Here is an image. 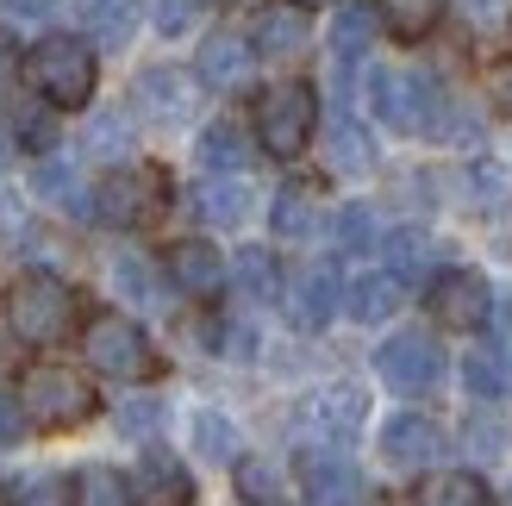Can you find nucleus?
Returning <instances> with one entry per match:
<instances>
[{
	"mask_svg": "<svg viewBox=\"0 0 512 506\" xmlns=\"http://www.w3.org/2000/svg\"><path fill=\"white\" fill-rule=\"evenodd\" d=\"M225 275H232V263H225L207 238H182V244H169V282L182 288V294L213 300V294L225 288Z\"/></svg>",
	"mask_w": 512,
	"mask_h": 506,
	"instance_id": "obj_13",
	"label": "nucleus"
},
{
	"mask_svg": "<svg viewBox=\"0 0 512 506\" xmlns=\"http://www.w3.org/2000/svg\"><path fill=\"white\" fill-rule=\"evenodd\" d=\"M25 75H32V88L44 94V107H88L94 100V44L88 38H69V32H50L32 44V57H25Z\"/></svg>",
	"mask_w": 512,
	"mask_h": 506,
	"instance_id": "obj_1",
	"label": "nucleus"
},
{
	"mask_svg": "<svg viewBox=\"0 0 512 506\" xmlns=\"http://www.w3.org/2000/svg\"><path fill=\"white\" fill-rule=\"evenodd\" d=\"M138 0H82V32L94 50H125L138 38Z\"/></svg>",
	"mask_w": 512,
	"mask_h": 506,
	"instance_id": "obj_17",
	"label": "nucleus"
},
{
	"mask_svg": "<svg viewBox=\"0 0 512 506\" xmlns=\"http://www.w3.org/2000/svg\"><path fill=\"white\" fill-rule=\"evenodd\" d=\"M194 207L207 225H244L250 219V188L238 182V175H213V182L194 188Z\"/></svg>",
	"mask_w": 512,
	"mask_h": 506,
	"instance_id": "obj_19",
	"label": "nucleus"
},
{
	"mask_svg": "<svg viewBox=\"0 0 512 506\" xmlns=\"http://www.w3.org/2000/svg\"><path fill=\"white\" fill-rule=\"evenodd\" d=\"M0 232H7L13 244H25V232H32V225H25V213H19V200L0 188Z\"/></svg>",
	"mask_w": 512,
	"mask_h": 506,
	"instance_id": "obj_45",
	"label": "nucleus"
},
{
	"mask_svg": "<svg viewBox=\"0 0 512 506\" xmlns=\"http://www.w3.org/2000/svg\"><path fill=\"white\" fill-rule=\"evenodd\" d=\"M132 144H138L132 113H94L88 132H82V150H88L94 163H125V157H132Z\"/></svg>",
	"mask_w": 512,
	"mask_h": 506,
	"instance_id": "obj_21",
	"label": "nucleus"
},
{
	"mask_svg": "<svg viewBox=\"0 0 512 506\" xmlns=\"http://www.w3.org/2000/svg\"><path fill=\"white\" fill-rule=\"evenodd\" d=\"M75 325V294L50 269H25L7 288V332L19 344H63Z\"/></svg>",
	"mask_w": 512,
	"mask_h": 506,
	"instance_id": "obj_2",
	"label": "nucleus"
},
{
	"mask_svg": "<svg viewBox=\"0 0 512 506\" xmlns=\"http://www.w3.org/2000/svg\"><path fill=\"white\" fill-rule=\"evenodd\" d=\"M132 506H194V475L182 469V457L150 450L132 469Z\"/></svg>",
	"mask_w": 512,
	"mask_h": 506,
	"instance_id": "obj_14",
	"label": "nucleus"
},
{
	"mask_svg": "<svg viewBox=\"0 0 512 506\" xmlns=\"http://www.w3.org/2000/svg\"><path fill=\"white\" fill-rule=\"evenodd\" d=\"M375 13H381V25H388L400 44H419L431 25L444 19V0H381Z\"/></svg>",
	"mask_w": 512,
	"mask_h": 506,
	"instance_id": "obj_24",
	"label": "nucleus"
},
{
	"mask_svg": "<svg viewBox=\"0 0 512 506\" xmlns=\"http://www.w3.org/2000/svg\"><path fill=\"white\" fill-rule=\"evenodd\" d=\"M32 188L44 194V200H57V207H69V213H88L94 200L82 194V182H75V163H63V157H44L38 169H32Z\"/></svg>",
	"mask_w": 512,
	"mask_h": 506,
	"instance_id": "obj_29",
	"label": "nucleus"
},
{
	"mask_svg": "<svg viewBox=\"0 0 512 506\" xmlns=\"http://www.w3.org/2000/svg\"><path fill=\"white\" fill-rule=\"evenodd\" d=\"M300 488H306V506H363V475L350 469L344 450H306Z\"/></svg>",
	"mask_w": 512,
	"mask_h": 506,
	"instance_id": "obj_11",
	"label": "nucleus"
},
{
	"mask_svg": "<svg viewBox=\"0 0 512 506\" xmlns=\"http://www.w3.org/2000/svg\"><path fill=\"white\" fill-rule=\"evenodd\" d=\"M75 506H132V475H119L107 463H88L75 475Z\"/></svg>",
	"mask_w": 512,
	"mask_h": 506,
	"instance_id": "obj_28",
	"label": "nucleus"
},
{
	"mask_svg": "<svg viewBox=\"0 0 512 506\" xmlns=\"http://www.w3.org/2000/svg\"><path fill=\"white\" fill-rule=\"evenodd\" d=\"M331 232H338V250H369L375 244V213L369 207H338L331 213Z\"/></svg>",
	"mask_w": 512,
	"mask_h": 506,
	"instance_id": "obj_37",
	"label": "nucleus"
},
{
	"mask_svg": "<svg viewBox=\"0 0 512 506\" xmlns=\"http://www.w3.org/2000/svg\"><path fill=\"white\" fill-rule=\"evenodd\" d=\"M132 107L150 125H188L200 113V75L188 82L182 69H144L138 82H132Z\"/></svg>",
	"mask_w": 512,
	"mask_h": 506,
	"instance_id": "obj_10",
	"label": "nucleus"
},
{
	"mask_svg": "<svg viewBox=\"0 0 512 506\" xmlns=\"http://www.w3.org/2000/svg\"><path fill=\"white\" fill-rule=\"evenodd\" d=\"M113 288L125 294V300H138V307H157V275H150V263L138 257V250H119L113 257Z\"/></svg>",
	"mask_w": 512,
	"mask_h": 506,
	"instance_id": "obj_33",
	"label": "nucleus"
},
{
	"mask_svg": "<svg viewBox=\"0 0 512 506\" xmlns=\"http://www.w3.org/2000/svg\"><path fill=\"white\" fill-rule=\"evenodd\" d=\"M463 388H469L475 400H500V394L512 388V357H506L500 344L469 350V357H463Z\"/></svg>",
	"mask_w": 512,
	"mask_h": 506,
	"instance_id": "obj_22",
	"label": "nucleus"
},
{
	"mask_svg": "<svg viewBox=\"0 0 512 506\" xmlns=\"http://www.w3.org/2000/svg\"><path fill=\"white\" fill-rule=\"evenodd\" d=\"M481 94H488L494 113H512V57H500V63L481 69Z\"/></svg>",
	"mask_w": 512,
	"mask_h": 506,
	"instance_id": "obj_40",
	"label": "nucleus"
},
{
	"mask_svg": "<svg viewBox=\"0 0 512 506\" xmlns=\"http://www.w3.org/2000/svg\"><path fill=\"white\" fill-rule=\"evenodd\" d=\"M388 269L400 275V282H413L419 269H431V238L425 232H394L388 238Z\"/></svg>",
	"mask_w": 512,
	"mask_h": 506,
	"instance_id": "obj_36",
	"label": "nucleus"
},
{
	"mask_svg": "<svg viewBox=\"0 0 512 506\" xmlns=\"http://www.w3.org/2000/svg\"><path fill=\"white\" fill-rule=\"evenodd\" d=\"M82 350H88V369L113 375V382H144V375H157V350H150V338L125 313H94L88 332H82Z\"/></svg>",
	"mask_w": 512,
	"mask_h": 506,
	"instance_id": "obj_6",
	"label": "nucleus"
},
{
	"mask_svg": "<svg viewBox=\"0 0 512 506\" xmlns=\"http://www.w3.org/2000/svg\"><path fill=\"white\" fill-rule=\"evenodd\" d=\"M288 313H294V325H306V332H319V325L338 313V269H306L300 282L288 288Z\"/></svg>",
	"mask_w": 512,
	"mask_h": 506,
	"instance_id": "obj_18",
	"label": "nucleus"
},
{
	"mask_svg": "<svg viewBox=\"0 0 512 506\" xmlns=\"http://www.w3.org/2000/svg\"><path fill=\"white\" fill-rule=\"evenodd\" d=\"M0 13H7L13 25H44L50 13H57V0H0Z\"/></svg>",
	"mask_w": 512,
	"mask_h": 506,
	"instance_id": "obj_43",
	"label": "nucleus"
},
{
	"mask_svg": "<svg viewBox=\"0 0 512 506\" xmlns=\"http://www.w3.org/2000/svg\"><path fill=\"white\" fill-rule=\"evenodd\" d=\"M13 506H75V482H63V475H32Z\"/></svg>",
	"mask_w": 512,
	"mask_h": 506,
	"instance_id": "obj_38",
	"label": "nucleus"
},
{
	"mask_svg": "<svg viewBox=\"0 0 512 506\" xmlns=\"http://www.w3.org/2000/svg\"><path fill=\"white\" fill-rule=\"evenodd\" d=\"M375 375H381V388L400 394V400H413V394H431L444 382V350L419 338V332H400L375 350Z\"/></svg>",
	"mask_w": 512,
	"mask_h": 506,
	"instance_id": "obj_7",
	"label": "nucleus"
},
{
	"mask_svg": "<svg viewBox=\"0 0 512 506\" xmlns=\"http://www.w3.org/2000/svg\"><path fill=\"white\" fill-rule=\"evenodd\" d=\"M400 300H406V282H400L394 269H363V275H350V282H344V307H350V319H363V325L394 319Z\"/></svg>",
	"mask_w": 512,
	"mask_h": 506,
	"instance_id": "obj_16",
	"label": "nucleus"
},
{
	"mask_svg": "<svg viewBox=\"0 0 512 506\" xmlns=\"http://www.w3.org/2000/svg\"><path fill=\"white\" fill-rule=\"evenodd\" d=\"M256 50L263 57H300L306 50V13L300 7H275L256 19Z\"/></svg>",
	"mask_w": 512,
	"mask_h": 506,
	"instance_id": "obj_23",
	"label": "nucleus"
},
{
	"mask_svg": "<svg viewBox=\"0 0 512 506\" xmlns=\"http://www.w3.org/2000/svg\"><path fill=\"white\" fill-rule=\"evenodd\" d=\"M0 506H7V488H0Z\"/></svg>",
	"mask_w": 512,
	"mask_h": 506,
	"instance_id": "obj_50",
	"label": "nucleus"
},
{
	"mask_svg": "<svg viewBox=\"0 0 512 506\" xmlns=\"http://www.w3.org/2000/svg\"><path fill=\"white\" fill-rule=\"evenodd\" d=\"M163 200H169V175L138 163V169H113L107 182H100L94 207L107 213L113 225H150V219L163 213Z\"/></svg>",
	"mask_w": 512,
	"mask_h": 506,
	"instance_id": "obj_9",
	"label": "nucleus"
},
{
	"mask_svg": "<svg viewBox=\"0 0 512 506\" xmlns=\"http://www.w3.org/2000/svg\"><path fill=\"white\" fill-rule=\"evenodd\" d=\"M375 19H381V13L369 7V0H350V7L331 19V50H338L344 63H356V57L369 50V38H375Z\"/></svg>",
	"mask_w": 512,
	"mask_h": 506,
	"instance_id": "obj_26",
	"label": "nucleus"
},
{
	"mask_svg": "<svg viewBox=\"0 0 512 506\" xmlns=\"http://www.w3.org/2000/svg\"><path fill=\"white\" fill-rule=\"evenodd\" d=\"M194 157H200V169H207V175H244L250 144H244L238 125H225V119H219V125H207V132H200Z\"/></svg>",
	"mask_w": 512,
	"mask_h": 506,
	"instance_id": "obj_20",
	"label": "nucleus"
},
{
	"mask_svg": "<svg viewBox=\"0 0 512 506\" xmlns=\"http://www.w3.org/2000/svg\"><path fill=\"white\" fill-rule=\"evenodd\" d=\"M288 7H325V0H288Z\"/></svg>",
	"mask_w": 512,
	"mask_h": 506,
	"instance_id": "obj_48",
	"label": "nucleus"
},
{
	"mask_svg": "<svg viewBox=\"0 0 512 506\" xmlns=\"http://www.w3.org/2000/svg\"><path fill=\"white\" fill-rule=\"evenodd\" d=\"M463 7H469V13H475L481 25H494V19L506 13V0H463Z\"/></svg>",
	"mask_w": 512,
	"mask_h": 506,
	"instance_id": "obj_46",
	"label": "nucleus"
},
{
	"mask_svg": "<svg viewBox=\"0 0 512 506\" xmlns=\"http://www.w3.org/2000/svg\"><path fill=\"white\" fill-rule=\"evenodd\" d=\"M194 450L207 463H238V425L225 419V413H194Z\"/></svg>",
	"mask_w": 512,
	"mask_h": 506,
	"instance_id": "obj_31",
	"label": "nucleus"
},
{
	"mask_svg": "<svg viewBox=\"0 0 512 506\" xmlns=\"http://www.w3.org/2000/svg\"><path fill=\"white\" fill-rule=\"evenodd\" d=\"M512 194V175L500 163H475L469 169V200H481V207H500V200Z\"/></svg>",
	"mask_w": 512,
	"mask_h": 506,
	"instance_id": "obj_39",
	"label": "nucleus"
},
{
	"mask_svg": "<svg viewBox=\"0 0 512 506\" xmlns=\"http://www.w3.org/2000/svg\"><path fill=\"white\" fill-rule=\"evenodd\" d=\"M438 450H444V432L425 413H394L381 425V463H394V469H425Z\"/></svg>",
	"mask_w": 512,
	"mask_h": 506,
	"instance_id": "obj_15",
	"label": "nucleus"
},
{
	"mask_svg": "<svg viewBox=\"0 0 512 506\" xmlns=\"http://www.w3.org/2000/svg\"><path fill=\"white\" fill-rule=\"evenodd\" d=\"M419 506H488V482H475V475H431L419 488Z\"/></svg>",
	"mask_w": 512,
	"mask_h": 506,
	"instance_id": "obj_32",
	"label": "nucleus"
},
{
	"mask_svg": "<svg viewBox=\"0 0 512 506\" xmlns=\"http://www.w3.org/2000/svg\"><path fill=\"white\" fill-rule=\"evenodd\" d=\"M163 400H150V394H138V400H125V407H119V438H138V444H150V438H157L163 432Z\"/></svg>",
	"mask_w": 512,
	"mask_h": 506,
	"instance_id": "obj_35",
	"label": "nucleus"
},
{
	"mask_svg": "<svg viewBox=\"0 0 512 506\" xmlns=\"http://www.w3.org/2000/svg\"><path fill=\"white\" fill-rule=\"evenodd\" d=\"M13 138H19V144H32V150H50L57 125H50V113H44V107H25V113L13 119Z\"/></svg>",
	"mask_w": 512,
	"mask_h": 506,
	"instance_id": "obj_41",
	"label": "nucleus"
},
{
	"mask_svg": "<svg viewBox=\"0 0 512 506\" xmlns=\"http://www.w3.org/2000/svg\"><path fill=\"white\" fill-rule=\"evenodd\" d=\"M232 282L250 300H281V263L269 257L263 244H250V250H238V257H232Z\"/></svg>",
	"mask_w": 512,
	"mask_h": 506,
	"instance_id": "obj_25",
	"label": "nucleus"
},
{
	"mask_svg": "<svg viewBox=\"0 0 512 506\" xmlns=\"http://www.w3.org/2000/svg\"><path fill=\"white\" fill-rule=\"evenodd\" d=\"M0 69H7V44H0Z\"/></svg>",
	"mask_w": 512,
	"mask_h": 506,
	"instance_id": "obj_49",
	"label": "nucleus"
},
{
	"mask_svg": "<svg viewBox=\"0 0 512 506\" xmlns=\"http://www.w3.org/2000/svg\"><path fill=\"white\" fill-rule=\"evenodd\" d=\"M275 232H281V238H313V232H319V213H313V200H306L300 188L275 194Z\"/></svg>",
	"mask_w": 512,
	"mask_h": 506,
	"instance_id": "obj_34",
	"label": "nucleus"
},
{
	"mask_svg": "<svg viewBox=\"0 0 512 506\" xmlns=\"http://www.w3.org/2000/svg\"><path fill=\"white\" fill-rule=\"evenodd\" d=\"M225 7H238V0H225Z\"/></svg>",
	"mask_w": 512,
	"mask_h": 506,
	"instance_id": "obj_51",
	"label": "nucleus"
},
{
	"mask_svg": "<svg viewBox=\"0 0 512 506\" xmlns=\"http://www.w3.org/2000/svg\"><path fill=\"white\" fill-rule=\"evenodd\" d=\"M194 75H200V88L232 94V88H244L256 75V44L238 38V32H213L207 44H200V57H194Z\"/></svg>",
	"mask_w": 512,
	"mask_h": 506,
	"instance_id": "obj_12",
	"label": "nucleus"
},
{
	"mask_svg": "<svg viewBox=\"0 0 512 506\" xmlns=\"http://www.w3.org/2000/svg\"><path fill=\"white\" fill-rule=\"evenodd\" d=\"M194 19H200V0H157V32L163 38H182Z\"/></svg>",
	"mask_w": 512,
	"mask_h": 506,
	"instance_id": "obj_42",
	"label": "nucleus"
},
{
	"mask_svg": "<svg viewBox=\"0 0 512 506\" xmlns=\"http://www.w3.org/2000/svg\"><path fill=\"white\" fill-rule=\"evenodd\" d=\"M313 125H319V94L306 82H275L263 100H256V144L269 157H300L313 144Z\"/></svg>",
	"mask_w": 512,
	"mask_h": 506,
	"instance_id": "obj_5",
	"label": "nucleus"
},
{
	"mask_svg": "<svg viewBox=\"0 0 512 506\" xmlns=\"http://www.w3.org/2000/svg\"><path fill=\"white\" fill-rule=\"evenodd\" d=\"M19 407H25V419H32L38 432H75V425H88L100 413V400L75 369L38 363V369L19 375Z\"/></svg>",
	"mask_w": 512,
	"mask_h": 506,
	"instance_id": "obj_4",
	"label": "nucleus"
},
{
	"mask_svg": "<svg viewBox=\"0 0 512 506\" xmlns=\"http://www.w3.org/2000/svg\"><path fill=\"white\" fill-rule=\"evenodd\" d=\"M232 482H238V500H250V506H275L281 500V469L269 457H238Z\"/></svg>",
	"mask_w": 512,
	"mask_h": 506,
	"instance_id": "obj_30",
	"label": "nucleus"
},
{
	"mask_svg": "<svg viewBox=\"0 0 512 506\" xmlns=\"http://www.w3.org/2000/svg\"><path fill=\"white\" fill-rule=\"evenodd\" d=\"M25 425H32V419H25V407H19V400H7V394H0V450H13V444L25 438Z\"/></svg>",
	"mask_w": 512,
	"mask_h": 506,
	"instance_id": "obj_44",
	"label": "nucleus"
},
{
	"mask_svg": "<svg viewBox=\"0 0 512 506\" xmlns=\"http://www.w3.org/2000/svg\"><path fill=\"white\" fill-rule=\"evenodd\" d=\"M13 144H19V138L7 132V125H0V169H7V163H13Z\"/></svg>",
	"mask_w": 512,
	"mask_h": 506,
	"instance_id": "obj_47",
	"label": "nucleus"
},
{
	"mask_svg": "<svg viewBox=\"0 0 512 506\" xmlns=\"http://www.w3.org/2000/svg\"><path fill=\"white\" fill-rule=\"evenodd\" d=\"M425 313L438 332H481L494 313V288L481 282L475 269H444L438 282L425 288Z\"/></svg>",
	"mask_w": 512,
	"mask_h": 506,
	"instance_id": "obj_8",
	"label": "nucleus"
},
{
	"mask_svg": "<svg viewBox=\"0 0 512 506\" xmlns=\"http://www.w3.org/2000/svg\"><path fill=\"white\" fill-rule=\"evenodd\" d=\"M369 425V388L356 382H325L313 394H300L294 407V438L306 450H350Z\"/></svg>",
	"mask_w": 512,
	"mask_h": 506,
	"instance_id": "obj_3",
	"label": "nucleus"
},
{
	"mask_svg": "<svg viewBox=\"0 0 512 506\" xmlns=\"http://www.w3.org/2000/svg\"><path fill=\"white\" fill-rule=\"evenodd\" d=\"M331 169H338V175H369L375 169V138L356 119L331 125Z\"/></svg>",
	"mask_w": 512,
	"mask_h": 506,
	"instance_id": "obj_27",
	"label": "nucleus"
}]
</instances>
